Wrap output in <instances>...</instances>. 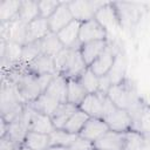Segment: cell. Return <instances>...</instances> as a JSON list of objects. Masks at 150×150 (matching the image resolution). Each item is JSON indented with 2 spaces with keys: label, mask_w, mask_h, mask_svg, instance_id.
I'll return each instance as SVG.
<instances>
[{
  "label": "cell",
  "mask_w": 150,
  "mask_h": 150,
  "mask_svg": "<svg viewBox=\"0 0 150 150\" xmlns=\"http://www.w3.org/2000/svg\"><path fill=\"white\" fill-rule=\"evenodd\" d=\"M27 103L19 94L14 83L8 81L5 76H1V89H0V112L1 118L7 123H11L19 117Z\"/></svg>",
  "instance_id": "6da1fadb"
},
{
  "label": "cell",
  "mask_w": 150,
  "mask_h": 150,
  "mask_svg": "<svg viewBox=\"0 0 150 150\" xmlns=\"http://www.w3.org/2000/svg\"><path fill=\"white\" fill-rule=\"evenodd\" d=\"M55 71L67 80H77L80 75L88 68L84 62L80 48H63L54 56Z\"/></svg>",
  "instance_id": "7a4b0ae2"
},
{
  "label": "cell",
  "mask_w": 150,
  "mask_h": 150,
  "mask_svg": "<svg viewBox=\"0 0 150 150\" xmlns=\"http://www.w3.org/2000/svg\"><path fill=\"white\" fill-rule=\"evenodd\" d=\"M112 4L118 16L121 29L129 34H132L138 28L141 21L143 20L149 9L148 4L145 2L115 1Z\"/></svg>",
  "instance_id": "3957f363"
},
{
  "label": "cell",
  "mask_w": 150,
  "mask_h": 150,
  "mask_svg": "<svg viewBox=\"0 0 150 150\" xmlns=\"http://www.w3.org/2000/svg\"><path fill=\"white\" fill-rule=\"evenodd\" d=\"M107 97L116 107L124 109L128 112L143 101V98L138 94L135 82L129 77L120 83L112 84L107 94Z\"/></svg>",
  "instance_id": "277c9868"
},
{
  "label": "cell",
  "mask_w": 150,
  "mask_h": 150,
  "mask_svg": "<svg viewBox=\"0 0 150 150\" xmlns=\"http://www.w3.org/2000/svg\"><path fill=\"white\" fill-rule=\"evenodd\" d=\"M103 121L109 127V130L112 131L127 132L134 129L129 112L116 107L107 96L103 98Z\"/></svg>",
  "instance_id": "5b68a950"
},
{
  "label": "cell",
  "mask_w": 150,
  "mask_h": 150,
  "mask_svg": "<svg viewBox=\"0 0 150 150\" xmlns=\"http://www.w3.org/2000/svg\"><path fill=\"white\" fill-rule=\"evenodd\" d=\"M108 40V46L107 48L102 52V54L89 66V68L97 75V76H104L109 73V70L112 67L115 56L118 52V49L122 47V45L116 41V40H111V39H107Z\"/></svg>",
  "instance_id": "8992f818"
},
{
  "label": "cell",
  "mask_w": 150,
  "mask_h": 150,
  "mask_svg": "<svg viewBox=\"0 0 150 150\" xmlns=\"http://www.w3.org/2000/svg\"><path fill=\"white\" fill-rule=\"evenodd\" d=\"M30 115H32V108L29 107V104H27L23 112L14 121L8 123V132L6 136L11 141H13L18 146H21L23 144L25 138L29 131Z\"/></svg>",
  "instance_id": "52a82bcc"
},
{
  "label": "cell",
  "mask_w": 150,
  "mask_h": 150,
  "mask_svg": "<svg viewBox=\"0 0 150 150\" xmlns=\"http://www.w3.org/2000/svg\"><path fill=\"white\" fill-rule=\"evenodd\" d=\"M107 1H95V0H73L68 1V6L74 20L79 22H86L95 18L96 12Z\"/></svg>",
  "instance_id": "ba28073f"
},
{
  "label": "cell",
  "mask_w": 150,
  "mask_h": 150,
  "mask_svg": "<svg viewBox=\"0 0 150 150\" xmlns=\"http://www.w3.org/2000/svg\"><path fill=\"white\" fill-rule=\"evenodd\" d=\"M26 32H27V25L22 22L19 18L6 23H0V39L5 40L6 42L25 46Z\"/></svg>",
  "instance_id": "9c48e42d"
},
{
  "label": "cell",
  "mask_w": 150,
  "mask_h": 150,
  "mask_svg": "<svg viewBox=\"0 0 150 150\" xmlns=\"http://www.w3.org/2000/svg\"><path fill=\"white\" fill-rule=\"evenodd\" d=\"M14 84H15L19 94L21 95V97L23 98V101L27 104L34 102L42 94V90L38 82L36 75L30 74L28 70L25 74H22Z\"/></svg>",
  "instance_id": "30bf717a"
},
{
  "label": "cell",
  "mask_w": 150,
  "mask_h": 150,
  "mask_svg": "<svg viewBox=\"0 0 150 150\" xmlns=\"http://www.w3.org/2000/svg\"><path fill=\"white\" fill-rule=\"evenodd\" d=\"M107 39H108V32L95 19H91L89 21L81 23L80 34H79L80 45L91 42V41L107 40Z\"/></svg>",
  "instance_id": "8fae6325"
},
{
  "label": "cell",
  "mask_w": 150,
  "mask_h": 150,
  "mask_svg": "<svg viewBox=\"0 0 150 150\" xmlns=\"http://www.w3.org/2000/svg\"><path fill=\"white\" fill-rule=\"evenodd\" d=\"M94 19L108 32V34L111 30L121 28L118 16H117V13H116V9L112 2H105L103 6H101L98 11L96 12Z\"/></svg>",
  "instance_id": "7c38bea8"
},
{
  "label": "cell",
  "mask_w": 150,
  "mask_h": 150,
  "mask_svg": "<svg viewBox=\"0 0 150 150\" xmlns=\"http://www.w3.org/2000/svg\"><path fill=\"white\" fill-rule=\"evenodd\" d=\"M125 148V132L108 130L103 136L94 142L96 150H124Z\"/></svg>",
  "instance_id": "4fadbf2b"
},
{
  "label": "cell",
  "mask_w": 150,
  "mask_h": 150,
  "mask_svg": "<svg viewBox=\"0 0 150 150\" xmlns=\"http://www.w3.org/2000/svg\"><path fill=\"white\" fill-rule=\"evenodd\" d=\"M74 20L69 6H68V1H61L60 6L56 8V11L47 19L50 32L53 33H59L62 28H64L68 23H70Z\"/></svg>",
  "instance_id": "5bb4252c"
},
{
  "label": "cell",
  "mask_w": 150,
  "mask_h": 150,
  "mask_svg": "<svg viewBox=\"0 0 150 150\" xmlns=\"http://www.w3.org/2000/svg\"><path fill=\"white\" fill-rule=\"evenodd\" d=\"M109 130V127L102 118H96V117H89L82 130L80 131L79 136L94 143L97 141L101 136H103L107 131Z\"/></svg>",
  "instance_id": "9a60e30c"
},
{
  "label": "cell",
  "mask_w": 150,
  "mask_h": 150,
  "mask_svg": "<svg viewBox=\"0 0 150 150\" xmlns=\"http://www.w3.org/2000/svg\"><path fill=\"white\" fill-rule=\"evenodd\" d=\"M127 70H128V57L124 48L121 47L115 56L111 69L107 74L111 84H116L124 81L127 79Z\"/></svg>",
  "instance_id": "2e32d148"
},
{
  "label": "cell",
  "mask_w": 150,
  "mask_h": 150,
  "mask_svg": "<svg viewBox=\"0 0 150 150\" xmlns=\"http://www.w3.org/2000/svg\"><path fill=\"white\" fill-rule=\"evenodd\" d=\"M103 98L104 96L95 94H88L82 103L79 105V109L86 112L89 117H96L103 120Z\"/></svg>",
  "instance_id": "e0dca14e"
},
{
  "label": "cell",
  "mask_w": 150,
  "mask_h": 150,
  "mask_svg": "<svg viewBox=\"0 0 150 150\" xmlns=\"http://www.w3.org/2000/svg\"><path fill=\"white\" fill-rule=\"evenodd\" d=\"M49 33H50V28H49L47 19H43L40 16L27 25L26 43L39 42L41 39H43Z\"/></svg>",
  "instance_id": "ac0fdd59"
},
{
  "label": "cell",
  "mask_w": 150,
  "mask_h": 150,
  "mask_svg": "<svg viewBox=\"0 0 150 150\" xmlns=\"http://www.w3.org/2000/svg\"><path fill=\"white\" fill-rule=\"evenodd\" d=\"M80 27H81V22L73 20L70 23H68L64 28H62L57 33V36L64 48H80L81 46L79 43Z\"/></svg>",
  "instance_id": "d6986e66"
},
{
  "label": "cell",
  "mask_w": 150,
  "mask_h": 150,
  "mask_svg": "<svg viewBox=\"0 0 150 150\" xmlns=\"http://www.w3.org/2000/svg\"><path fill=\"white\" fill-rule=\"evenodd\" d=\"M27 70L33 75H42V74H56L54 57L45 54H40L36 59H34L29 64L26 66Z\"/></svg>",
  "instance_id": "ffe728a7"
},
{
  "label": "cell",
  "mask_w": 150,
  "mask_h": 150,
  "mask_svg": "<svg viewBox=\"0 0 150 150\" xmlns=\"http://www.w3.org/2000/svg\"><path fill=\"white\" fill-rule=\"evenodd\" d=\"M30 107V105H29ZM55 130V127L53 124L52 117L41 112L35 111L32 108V115H30V124H29V131H35L40 134H52Z\"/></svg>",
  "instance_id": "44dd1931"
},
{
  "label": "cell",
  "mask_w": 150,
  "mask_h": 150,
  "mask_svg": "<svg viewBox=\"0 0 150 150\" xmlns=\"http://www.w3.org/2000/svg\"><path fill=\"white\" fill-rule=\"evenodd\" d=\"M107 46H108V40L91 41L80 46V53L88 67L102 54V52L107 48Z\"/></svg>",
  "instance_id": "7402d4cb"
},
{
  "label": "cell",
  "mask_w": 150,
  "mask_h": 150,
  "mask_svg": "<svg viewBox=\"0 0 150 150\" xmlns=\"http://www.w3.org/2000/svg\"><path fill=\"white\" fill-rule=\"evenodd\" d=\"M67 83H68V80L66 77L56 74L52 83L49 84V87L43 93L48 94L50 97H53L57 102L64 103L67 102Z\"/></svg>",
  "instance_id": "603a6c76"
},
{
  "label": "cell",
  "mask_w": 150,
  "mask_h": 150,
  "mask_svg": "<svg viewBox=\"0 0 150 150\" xmlns=\"http://www.w3.org/2000/svg\"><path fill=\"white\" fill-rule=\"evenodd\" d=\"M77 109H79V107H76L71 103H68V102L61 103L50 116L55 129H63V127L66 125L68 120L71 117V115Z\"/></svg>",
  "instance_id": "cb8c5ba5"
},
{
  "label": "cell",
  "mask_w": 150,
  "mask_h": 150,
  "mask_svg": "<svg viewBox=\"0 0 150 150\" xmlns=\"http://www.w3.org/2000/svg\"><path fill=\"white\" fill-rule=\"evenodd\" d=\"M38 45L40 47L41 54H45V55H48V56H53V57L56 56L64 48L62 42L60 41L57 34L53 33V32H50L43 39H41L38 42Z\"/></svg>",
  "instance_id": "d4e9b609"
},
{
  "label": "cell",
  "mask_w": 150,
  "mask_h": 150,
  "mask_svg": "<svg viewBox=\"0 0 150 150\" xmlns=\"http://www.w3.org/2000/svg\"><path fill=\"white\" fill-rule=\"evenodd\" d=\"M60 104H61L60 102H57L56 100H54L46 93H42L34 102L29 103L30 108H33L35 111L48 115V116H52V114L55 111V109Z\"/></svg>",
  "instance_id": "484cf974"
},
{
  "label": "cell",
  "mask_w": 150,
  "mask_h": 150,
  "mask_svg": "<svg viewBox=\"0 0 150 150\" xmlns=\"http://www.w3.org/2000/svg\"><path fill=\"white\" fill-rule=\"evenodd\" d=\"M21 0H5L0 4V23L9 22L18 18Z\"/></svg>",
  "instance_id": "4316f807"
},
{
  "label": "cell",
  "mask_w": 150,
  "mask_h": 150,
  "mask_svg": "<svg viewBox=\"0 0 150 150\" xmlns=\"http://www.w3.org/2000/svg\"><path fill=\"white\" fill-rule=\"evenodd\" d=\"M18 18L22 22H25L26 25H28L33 20L40 18V11H39V6H38V1L21 0V6H20Z\"/></svg>",
  "instance_id": "83f0119b"
},
{
  "label": "cell",
  "mask_w": 150,
  "mask_h": 150,
  "mask_svg": "<svg viewBox=\"0 0 150 150\" xmlns=\"http://www.w3.org/2000/svg\"><path fill=\"white\" fill-rule=\"evenodd\" d=\"M88 93L77 80H68L67 83V102L79 107Z\"/></svg>",
  "instance_id": "f1b7e54d"
},
{
  "label": "cell",
  "mask_w": 150,
  "mask_h": 150,
  "mask_svg": "<svg viewBox=\"0 0 150 150\" xmlns=\"http://www.w3.org/2000/svg\"><path fill=\"white\" fill-rule=\"evenodd\" d=\"M77 136L79 135L70 134L64 129H55L52 134H49V146L55 145V146L68 148L74 143Z\"/></svg>",
  "instance_id": "f546056e"
},
{
  "label": "cell",
  "mask_w": 150,
  "mask_h": 150,
  "mask_svg": "<svg viewBox=\"0 0 150 150\" xmlns=\"http://www.w3.org/2000/svg\"><path fill=\"white\" fill-rule=\"evenodd\" d=\"M23 145L33 150H46L49 146V135L35 131H28Z\"/></svg>",
  "instance_id": "4dcf8cb0"
},
{
  "label": "cell",
  "mask_w": 150,
  "mask_h": 150,
  "mask_svg": "<svg viewBox=\"0 0 150 150\" xmlns=\"http://www.w3.org/2000/svg\"><path fill=\"white\" fill-rule=\"evenodd\" d=\"M89 120V116L83 112L82 110L77 109L73 115L68 120V122L66 123V125L63 127V129L70 134H75V135H79L80 131L82 130V128L84 127V124L87 123V121Z\"/></svg>",
  "instance_id": "1f68e13d"
},
{
  "label": "cell",
  "mask_w": 150,
  "mask_h": 150,
  "mask_svg": "<svg viewBox=\"0 0 150 150\" xmlns=\"http://www.w3.org/2000/svg\"><path fill=\"white\" fill-rule=\"evenodd\" d=\"M77 81L81 83V86L84 88V90L88 94H95L98 90V82L100 76H97L89 67L80 75Z\"/></svg>",
  "instance_id": "d6a6232c"
},
{
  "label": "cell",
  "mask_w": 150,
  "mask_h": 150,
  "mask_svg": "<svg viewBox=\"0 0 150 150\" xmlns=\"http://www.w3.org/2000/svg\"><path fill=\"white\" fill-rule=\"evenodd\" d=\"M144 135L137 130H129L125 132V148L124 150H143Z\"/></svg>",
  "instance_id": "836d02e7"
},
{
  "label": "cell",
  "mask_w": 150,
  "mask_h": 150,
  "mask_svg": "<svg viewBox=\"0 0 150 150\" xmlns=\"http://www.w3.org/2000/svg\"><path fill=\"white\" fill-rule=\"evenodd\" d=\"M41 54L40 47L38 45V42L34 43H26L25 46H22L21 49V56H20V64L27 66L34 59H36L39 55Z\"/></svg>",
  "instance_id": "e575fe53"
},
{
  "label": "cell",
  "mask_w": 150,
  "mask_h": 150,
  "mask_svg": "<svg viewBox=\"0 0 150 150\" xmlns=\"http://www.w3.org/2000/svg\"><path fill=\"white\" fill-rule=\"evenodd\" d=\"M61 1L57 0H41L38 1L39 11H40V16L43 19H48L60 6Z\"/></svg>",
  "instance_id": "d590c367"
},
{
  "label": "cell",
  "mask_w": 150,
  "mask_h": 150,
  "mask_svg": "<svg viewBox=\"0 0 150 150\" xmlns=\"http://www.w3.org/2000/svg\"><path fill=\"white\" fill-rule=\"evenodd\" d=\"M137 131H139L144 136H150V104L148 103H145L143 108V111L137 125Z\"/></svg>",
  "instance_id": "8d00e7d4"
},
{
  "label": "cell",
  "mask_w": 150,
  "mask_h": 150,
  "mask_svg": "<svg viewBox=\"0 0 150 150\" xmlns=\"http://www.w3.org/2000/svg\"><path fill=\"white\" fill-rule=\"evenodd\" d=\"M94 149V143L77 136V138L74 141V143L66 148V150H93Z\"/></svg>",
  "instance_id": "74e56055"
},
{
  "label": "cell",
  "mask_w": 150,
  "mask_h": 150,
  "mask_svg": "<svg viewBox=\"0 0 150 150\" xmlns=\"http://www.w3.org/2000/svg\"><path fill=\"white\" fill-rule=\"evenodd\" d=\"M111 82L108 77V75H104V76H101L100 77V82H98V90H97V94L98 95H102V96H107L110 87H111Z\"/></svg>",
  "instance_id": "f35d334b"
},
{
  "label": "cell",
  "mask_w": 150,
  "mask_h": 150,
  "mask_svg": "<svg viewBox=\"0 0 150 150\" xmlns=\"http://www.w3.org/2000/svg\"><path fill=\"white\" fill-rule=\"evenodd\" d=\"M55 75L56 74H42V75H38L36 76L38 77V82L40 84V88H41L42 93L46 91V89L49 87V84L52 83V81L55 77Z\"/></svg>",
  "instance_id": "ab89813d"
},
{
  "label": "cell",
  "mask_w": 150,
  "mask_h": 150,
  "mask_svg": "<svg viewBox=\"0 0 150 150\" xmlns=\"http://www.w3.org/2000/svg\"><path fill=\"white\" fill-rule=\"evenodd\" d=\"M20 146H18L13 141H11L7 136L0 137V150H18Z\"/></svg>",
  "instance_id": "60d3db41"
},
{
  "label": "cell",
  "mask_w": 150,
  "mask_h": 150,
  "mask_svg": "<svg viewBox=\"0 0 150 150\" xmlns=\"http://www.w3.org/2000/svg\"><path fill=\"white\" fill-rule=\"evenodd\" d=\"M0 123H1V130H0V137H5L8 132V123L5 121V120H0Z\"/></svg>",
  "instance_id": "b9f144b4"
},
{
  "label": "cell",
  "mask_w": 150,
  "mask_h": 150,
  "mask_svg": "<svg viewBox=\"0 0 150 150\" xmlns=\"http://www.w3.org/2000/svg\"><path fill=\"white\" fill-rule=\"evenodd\" d=\"M143 150H150V136H144V149Z\"/></svg>",
  "instance_id": "7bdbcfd3"
},
{
  "label": "cell",
  "mask_w": 150,
  "mask_h": 150,
  "mask_svg": "<svg viewBox=\"0 0 150 150\" xmlns=\"http://www.w3.org/2000/svg\"><path fill=\"white\" fill-rule=\"evenodd\" d=\"M46 150H66V148H63V146H55V145H50V146H48Z\"/></svg>",
  "instance_id": "ee69618b"
},
{
  "label": "cell",
  "mask_w": 150,
  "mask_h": 150,
  "mask_svg": "<svg viewBox=\"0 0 150 150\" xmlns=\"http://www.w3.org/2000/svg\"><path fill=\"white\" fill-rule=\"evenodd\" d=\"M18 150H33V149H30V148H28V146H26V145H23V144H22Z\"/></svg>",
  "instance_id": "f6af8a7d"
},
{
  "label": "cell",
  "mask_w": 150,
  "mask_h": 150,
  "mask_svg": "<svg viewBox=\"0 0 150 150\" xmlns=\"http://www.w3.org/2000/svg\"><path fill=\"white\" fill-rule=\"evenodd\" d=\"M93 150H96V149H93Z\"/></svg>",
  "instance_id": "bcb514c9"
}]
</instances>
